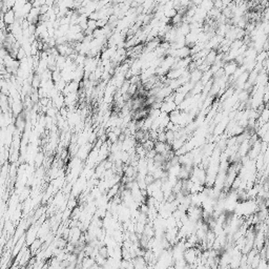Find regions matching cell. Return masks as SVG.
<instances>
[{
    "label": "cell",
    "mask_w": 269,
    "mask_h": 269,
    "mask_svg": "<svg viewBox=\"0 0 269 269\" xmlns=\"http://www.w3.org/2000/svg\"><path fill=\"white\" fill-rule=\"evenodd\" d=\"M1 19H3V21L5 22L7 25H12L13 23H15L17 20L16 18V13L13 9H9L7 12L2 13L1 14Z\"/></svg>",
    "instance_id": "1"
},
{
    "label": "cell",
    "mask_w": 269,
    "mask_h": 269,
    "mask_svg": "<svg viewBox=\"0 0 269 269\" xmlns=\"http://www.w3.org/2000/svg\"><path fill=\"white\" fill-rule=\"evenodd\" d=\"M33 257L34 255H33V253H32L31 249H30V247H27L25 249V251H24V253H23V255H22L20 262H19L20 267H21V268H24V267H25L26 268V266H27V264L30 263V261H31V259Z\"/></svg>",
    "instance_id": "2"
},
{
    "label": "cell",
    "mask_w": 269,
    "mask_h": 269,
    "mask_svg": "<svg viewBox=\"0 0 269 269\" xmlns=\"http://www.w3.org/2000/svg\"><path fill=\"white\" fill-rule=\"evenodd\" d=\"M42 244H43L42 240H41L40 238H37L35 241H34L33 243L31 244V245L28 246V247H30V249H31L32 253H33V255H36V253H37L38 251H39L41 248H42Z\"/></svg>",
    "instance_id": "3"
},
{
    "label": "cell",
    "mask_w": 269,
    "mask_h": 269,
    "mask_svg": "<svg viewBox=\"0 0 269 269\" xmlns=\"http://www.w3.org/2000/svg\"><path fill=\"white\" fill-rule=\"evenodd\" d=\"M224 72H225V75L226 76H229V75H231V74H234V73H236V62H231V61H229L228 63H226L224 65Z\"/></svg>",
    "instance_id": "4"
},
{
    "label": "cell",
    "mask_w": 269,
    "mask_h": 269,
    "mask_svg": "<svg viewBox=\"0 0 269 269\" xmlns=\"http://www.w3.org/2000/svg\"><path fill=\"white\" fill-rule=\"evenodd\" d=\"M52 79H53V81H54L55 83L61 80V79H62L61 71H60V69H56V71L53 72V74H52Z\"/></svg>",
    "instance_id": "5"
},
{
    "label": "cell",
    "mask_w": 269,
    "mask_h": 269,
    "mask_svg": "<svg viewBox=\"0 0 269 269\" xmlns=\"http://www.w3.org/2000/svg\"><path fill=\"white\" fill-rule=\"evenodd\" d=\"M108 23H109V18L99 19V20H97V27L102 28V27H104L105 25H107Z\"/></svg>",
    "instance_id": "6"
},
{
    "label": "cell",
    "mask_w": 269,
    "mask_h": 269,
    "mask_svg": "<svg viewBox=\"0 0 269 269\" xmlns=\"http://www.w3.org/2000/svg\"><path fill=\"white\" fill-rule=\"evenodd\" d=\"M26 57H27V55H26V53H25V51H24V48L21 46V47H20V48L18 50V54H17V59L21 61L22 59H24V58H26Z\"/></svg>",
    "instance_id": "7"
},
{
    "label": "cell",
    "mask_w": 269,
    "mask_h": 269,
    "mask_svg": "<svg viewBox=\"0 0 269 269\" xmlns=\"http://www.w3.org/2000/svg\"><path fill=\"white\" fill-rule=\"evenodd\" d=\"M87 25H88V28H90V30L95 31V30L97 28V20H94V19H90V18H88Z\"/></svg>",
    "instance_id": "8"
},
{
    "label": "cell",
    "mask_w": 269,
    "mask_h": 269,
    "mask_svg": "<svg viewBox=\"0 0 269 269\" xmlns=\"http://www.w3.org/2000/svg\"><path fill=\"white\" fill-rule=\"evenodd\" d=\"M138 86H139V84H132V83H130L129 90H128V94H129L130 96L134 95V93H137V90H138Z\"/></svg>",
    "instance_id": "9"
},
{
    "label": "cell",
    "mask_w": 269,
    "mask_h": 269,
    "mask_svg": "<svg viewBox=\"0 0 269 269\" xmlns=\"http://www.w3.org/2000/svg\"><path fill=\"white\" fill-rule=\"evenodd\" d=\"M45 1H46V0H34L32 3H33L34 7H41L42 5L45 4Z\"/></svg>",
    "instance_id": "10"
},
{
    "label": "cell",
    "mask_w": 269,
    "mask_h": 269,
    "mask_svg": "<svg viewBox=\"0 0 269 269\" xmlns=\"http://www.w3.org/2000/svg\"><path fill=\"white\" fill-rule=\"evenodd\" d=\"M77 206V201H76V199L72 198L69 201H67V207L71 208V209H74V208Z\"/></svg>",
    "instance_id": "11"
},
{
    "label": "cell",
    "mask_w": 269,
    "mask_h": 269,
    "mask_svg": "<svg viewBox=\"0 0 269 269\" xmlns=\"http://www.w3.org/2000/svg\"><path fill=\"white\" fill-rule=\"evenodd\" d=\"M35 160H36V164H37V165H40L43 161V153H38L37 156H36Z\"/></svg>",
    "instance_id": "12"
},
{
    "label": "cell",
    "mask_w": 269,
    "mask_h": 269,
    "mask_svg": "<svg viewBox=\"0 0 269 269\" xmlns=\"http://www.w3.org/2000/svg\"><path fill=\"white\" fill-rule=\"evenodd\" d=\"M50 9H51V7H48V5H46V4L42 5V7H40V15H45V14H47V12L50 11Z\"/></svg>",
    "instance_id": "13"
}]
</instances>
